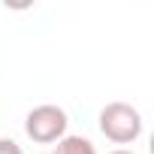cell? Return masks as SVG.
Wrapping results in <instances>:
<instances>
[{"mask_svg": "<svg viewBox=\"0 0 154 154\" xmlns=\"http://www.w3.org/2000/svg\"><path fill=\"white\" fill-rule=\"evenodd\" d=\"M97 124H100V133L109 142H115V145H130V142H136L142 136V115H139V109L130 106V103H121V100L118 103H106L100 109Z\"/></svg>", "mask_w": 154, "mask_h": 154, "instance_id": "1", "label": "cell"}, {"mask_svg": "<svg viewBox=\"0 0 154 154\" xmlns=\"http://www.w3.org/2000/svg\"><path fill=\"white\" fill-rule=\"evenodd\" d=\"M66 112L54 103H42V106H33L24 118V133L39 142V145H51V142H60L66 136Z\"/></svg>", "mask_w": 154, "mask_h": 154, "instance_id": "2", "label": "cell"}, {"mask_svg": "<svg viewBox=\"0 0 154 154\" xmlns=\"http://www.w3.org/2000/svg\"><path fill=\"white\" fill-rule=\"evenodd\" d=\"M51 154H97V148H94V142L85 139V136H63V139L54 145Z\"/></svg>", "mask_w": 154, "mask_h": 154, "instance_id": "3", "label": "cell"}, {"mask_svg": "<svg viewBox=\"0 0 154 154\" xmlns=\"http://www.w3.org/2000/svg\"><path fill=\"white\" fill-rule=\"evenodd\" d=\"M0 154H24L15 139H0Z\"/></svg>", "mask_w": 154, "mask_h": 154, "instance_id": "4", "label": "cell"}, {"mask_svg": "<svg viewBox=\"0 0 154 154\" xmlns=\"http://www.w3.org/2000/svg\"><path fill=\"white\" fill-rule=\"evenodd\" d=\"M109 154H136V151H130V148H115V151H109Z\"/></svg>", "mask_w": 154, "mask_h": 154, "instance_id": "5", "label": "cell"}]
</instances>
